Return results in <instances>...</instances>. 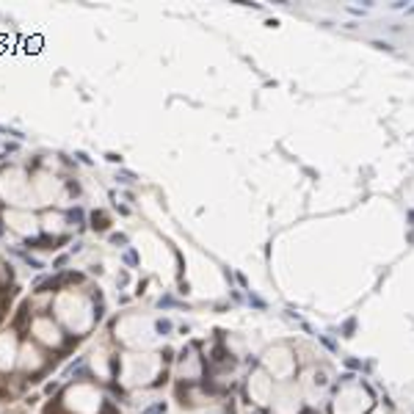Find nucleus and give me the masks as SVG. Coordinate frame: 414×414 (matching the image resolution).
<instances>
[{"label": "nucleus", "instance_id": "nucleus-3", "mask_svg": "<svg viewBox=\"0 0 414 414\" xmlns=\"http://www.w3.org/2000/svg\"><path fill=\"white\" fill-rule=\"evenodd\" d=\"M100 414H119V411H116V409H113V406H111V403H105V406H103V411H100Z\"/></svg>", "mask_w": 414, "mask_h": 414}, {"label": "nucleus", "instance_id": "nucleus-2", "mask_svg": "<svg viewBox=\"0 0 414 414\" xmlns=\"http://www.w3.org/2000/svg\"><path fill=\"white\" fill-rule=\"evenodd\" d=\"M373 47H378V50H386V53H392V50H395V47H392L389 42H381V39H376V42H373Z\"/></svg>", "mask_w": 414, "mask_h": 414}, {"label": "nucleus", "instance_id": "nucleus-4", "mask_svg": "<svg viewBox=\"0 0 414 414\" xmlns=\"http://www.w3.org/2000/svg\"><path fill=\"white\" fill-rule=\"evenodd\" d=\"M406 14H414V6H406Z\"/></svg>", "mask_w": 414, "mask_h": 414}, {"label": "nucleus", "instance_id": "nucleus-1", "mask_svg": "<svg viewBox=\"0 0 414 414\" xmlns=\"http://www.w3.org/2000/svg\"><path fill=\"white\" fill-rule=\"evenodd\" d=\"M91 227L97 229V232H105L108 229V215L103 213V210H94L91 213Z\"/></svg>", "mask_w": 414, "mask_h": 414}]
</instances>
